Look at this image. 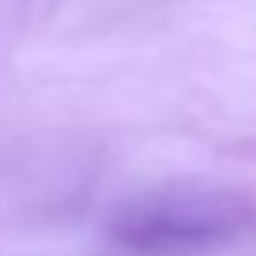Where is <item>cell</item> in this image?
I'll use <instances>...</instances> for the list:
<instances>
[{
	"label": "cell",
	"mask_w": 256,
	"mask_h": 256,
	"mask_svg": "<svg viewBox=\"0 0 256 256\" xmlns=\"http://www.w3.org/2000/svg\"><path fill=\"white\" fill-rule=\"evenodd\" d=\"M238 234V215L218 204H162L151 211H136L117 226V238L136 252L151 256H184L196 248H211Z\"/></svg>",
	"instance_id": "obj_1"
}]
</instances>
